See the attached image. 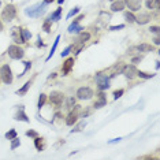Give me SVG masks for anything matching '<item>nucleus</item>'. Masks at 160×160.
<instances>
[{
    "label": "nucleus",
    "mask_w": 160,
    "mask_h": 160,
    "mask_svg": "<svg viewBox=\"0 0 160 160\" xmlns=\"http://www.w3.org/2000/svg\"><path fill=\"white\" fill-rule=\"evenodd\" d=\"M124 7H126L124 0H114V3L111 4V10L114 13H116V11H123Z\"/></svg>",
    "instance_id": "nucleus-12"
},
{
    "label": "nucleus",
    "mask_w": 160,
    "mask_h": 160,
    "mask_svg": "<svg viewBox=\"0 0 160 160\" xmlns=\"http://www.w3.org/2000/svg\"><path fill=\"white\" fill-rule=\"evenodd\" d=\"M74 66V58H68L63 64V75H67Z\"/></svg>",
    "instance_id": "nucleus-13"
},
{
    "label": "nucleus",
    "mask_w": 160,
    "mask_h": 160,
    "mask_svg": "<svg viewBox=\"0 0 160 160\" xmlns=\"http://www.w3.org/2000/svg\"><path fill=\"white\" fill-rule=\"evenodd\" d=\"M45 3H43V4H36L33 6V7H29V8L25 10V14L26 15H29V17H33V18H37L40 17L41 14L45 11Z\"/></svg>",
    "instance_id": "nucleus-1"
},
{
    "label": "nucleus",
    "mask_w": 160,
    "mask_h": 160,
    "mask_svg": "<svg viewBox=\"0 0 160 160\" xmlns=\"http://www.w3.org/2000/svg\"><path fill=\"white\" fill-rule=\"evenodd\" d=\"M153 43H155L156 45H159L160 44V38L159 37H155V38H153Z\"/></svg>",
    "instance_id": "nucleus-43"
},
{
    "label": "nucleus",
    "mask_w": 160,
    "mask_h": 160,
    "mask_svg": "<svg viewBox=\"0 0 160 160\" xmlns=\"http://www.w3.org/2000/svg\"><path fill=\"white\" fill-rule=\"evenodd\" d=\"M149 21H151V15L149 14H140V15L136 17V22L140 23V25H145Z\"/></svg>",
    "instance_id": "nucleus-14"
},
{
    "label": "nucleus",
    "mask_w": 160,
    "mask_h": 160,
    "mask_svg": "<svg viewBox=\"0 0 160 160\" xmlns=\"http://www.w3.org/2000/svg\"><path fill=\"white\" fill-rule=\"evenodd\" d=\"M137 77L144 78V80H149V78H153L155 74H148V73H144V71H137Z\"/></svg>",
    "instance_id": "nucleus-23"
},
{
    "label": "nucleus",
    "mask_w": 160,
    "mask_h": 160,
    "mask_svg": "<svg viewBox=\"0 0 160 160\" xmlns=\"http://www.w3.org/2000/svg\"><path fill=\"white\" fill-rule=\"evenodd\" d=\"M11 141H13V142H11V149H17V148L21 145V141H19L17 137L14 138V140H11Z\"/></svg>",
    "instance_id": "nucleus-28"
},
{
    "label": "nucleus",
    "mask_w": 160,
    "mask_h": 160,
    "mask_svg": "<svg viewBox=\"0 0 160 160\" xmlns=\"http://www.w3.org/2000/svg\"><path fill=\"white\" fill-rule=\"evenodd\" d=\"M51 22H52V21L47 19V21H45V23H44V26H43V27H44V30L47 31V33H49V31H51V30H49V29H51Z\"/></svg>",
    "instance_id": "nucleus-33"
},
{
    "label": "nucleus",
    "mask_w": 160,
    "mask_h": 160,
    "mask_svg": "<svg viewBox=\"0 0 160 160\" xmlns=\"http://www.w3.org/2000/svg\"><path fill=\"white\" fill-rule=\"evenodd\" d=\"M131 51H138V52H153L155 48H153L151 44H140V45H137V47H131L127 52L130 53Z\"/></svg>",
    "instance_id": "nucleus-10"
},
{
    "label": "nucleus",
    "mask_w": 160,
    "mask_h": 160,
    "mask_svg": "<svg viewBox=\"0 0 160 160\" xmlns=\"http://www.w3.org/2000/svg\"><path fill=\"white\" fill-rule=\"evenodd\" d=\"M45 101H47V96H45V94H41L40 99H38V108H41V107L44 106Z\"/></svg>",
    "instance_id": "nucleus-29"
},
{
    "label": "nucleus",
    "mask_w": 160,
    "mask_h": 160,
    "mask_svg": "<svg viewBox=\"0 0 160 160\" xmlns=\"http://www.w3.org/2000/svg\"><path fill=\"white\" fill-rule=\"evenodd\" d=\"M26 136H27V137H33V138H34V137H37V133H36L34 130H29V131H26Z\"/></svg>",
    "instance_id": "nucleus-35"
},
{
    "label": "nucleus",
    "mask_w": 160,
    "mask_h": 160,
    "mask_svg": "<svg viewBox=\"0 0 160 160\" xmlns=\"http://www.w3.org/2000/svg\"><path fill=\"white\" fill-rule=\"evenodd\" d=\"M0 78L3 80V82L7 85H10L13 82V71L10 68L8 64H4V66H1L0 68Z\"/></svg>",
    "instance_id": "nucleus-2"
},
{
    "label": "nucleus",
    "mask_w": 160,
    "mask_h": 160,
    "mask_svg": "<svg viewBox=\"0 0 160 160\" xmlns=\"http://www.w3.org/2000/svg\"><path fill=\"white\" fill-rule=\"evenodd\" d=\"M111 1H114V0H111Z\"/></svg>",
    "instance_id": "nucleus-48"
},
{
    "label": "nucleus",
    "mask_w": 160,
    "mask_h": 160,
    "mask_svg": "<svg viewBox=\"0 0 160 160\" xmlns=\"http://www.w3.org/2000/svg\"><path fill=\"white\" fill-rule=\"evenodd\" d=\"M77 120H78V114L70 112L68 116H67V119H66V124L67 126H73L74 123H77Z\"/></svg>",
    "instance_id": "nucleus-17"
},
{
    "label": "nucleus",
    "mask_w": 160,
    "mask_h": 160,
    "mask_svg": "<svg viewBox=\"0 0 160 160\" xmlns=\"http://www.w3.org/2000/svg\"><path fill=\"white\" fill-rule=\"evenodd\" d=\"M80 13V7H75V8H73L70 11V13L67 14V18H71V17H74V15H75V14H78Z\"/></svg>",
    "instance_id": "nucleus-30"
},
{
    "label": "nucleus",
    "mask_w": 160,
    "mask_h": 160,
    "mask_svg": "<svg viewBox=\"0 0 160 160\" xmlns=\"http://www.w3.org/2000/svg\"><path fill=\"white\" fill-rule=\"evenodd\" d=\"M93 96V90L90 88H80L77 90V97L80 99V100H89V99H92Z\"/></svg>",
    "instance_id": "nucleus-7"
},
{
    "label": "nucleus",
    "mask_w": 160,
    "mask_h": 160,
    "mask_svg": "<svg viewBox=\"0 0 160 160\" xmlns=\"http://www.w3.org/2000/svg\"><path fill=\"white\" fill-rule=\"evenodd\" d=\"M3 30V23H1V21H0V31Z\"/></svg>",
    "instance_id": "nucleus-46"
},
{
    "label": "nucleus",
    "mask_w": 160,
    "mask_h": 160,
    "mask_svg": "<svg viewBox=\"0 0 160 160\" xmlns=\"http://www.w3.org/2000/svg\"><path fill=\"white\" fill-rule=\"evenodd\" d=\"M22 36H23V40L27 41V40H30V37H31V33L27 29H22Z\"/></svg>",
    "instance_id": "nucleus-26"
},
{
    "label": "nucleus",
    "mask_w": 160,
    "mask_h": 160,
    "mask_svg": "<svg viewBox=\"0 0 160 160\" xmlns=\"http://www.w3.org/2000/svg\"><path fill=\"white\" fill-rule=\"evenodd\" d=\"M34 145L38 151H43V148H44V145H43V138H40L38 136L34 137Z\"/></svg>",
    "instance_id": "nucleus-22"
},
{
    "label": "nucleus",
    "mask_w": 160,
    "mask_h": 160,
    "mask_svg": "<svg viewBox=\"0 0 160 160\" xmlns=\"http://www.w3.org/2000/svg\"><path fill=\"white\" fill-rule=\"evenodd\" d=\"M89 38H90V34H89V33H86V31H80V36H78V38H77V44L84 45Z\"/></svg>",
    "instance_id": "nucleus-15"
},
{
    "label": "nucleus",
    "mask_w": 160,
    "mask_h": 160,
    "mask_svg": "<svg viewBox=\"0 0 160 160\" xmlns=\"http://www.w3.org/2000/svg\"><path fill=\"white\" fill-rule=\"evenodd\" d=\"M141 56H137V58H133V63H138V62H141Z\"/></svg>",
    "instance_id": "nucleus-41"
},
{
    "label": "nucleus",
    "mask_w": 160,
    "mask_h": 160,
    "mask_svg": "<svg viewBox=\"0 0 160 160\" xmlns=\"http://www.w3.org/2000/svg\"><path fill=\"white\" fill-rule=\"evenodd\" d=\"M11 36H13L14 41H15L17 44H23V43H26V41L23 40L22 29H21V27H19V26L13 27V31H11Z\"/></svg>",
    "instance_id": "nucleus-8"
},
{
    "label": "nucleus",
    "mask_w": 160,
    "mask_h": 160,
    "mask_svg": "<svg viewBox=\"0 0 160 160\" xmlns=\"http://www.w3.org/2000/svg\"><path fill=\"white\" fill-rule=\"evenodd\" d=\"M30 67H31V63L30 62H25V71H23V73H26V71L29 70Z\"/></svg>",
    "instance_id": "nucleus-39"
},
{
    "label": "nucleus",
    "mask_w": 160,
    "mask_h": 160,
    "mask_svg": "<svg viewBox=\"0 0 160 160\" xmlns=\"http://www.w3.org/2000/svg\"><path fill=\"white\" fill-rule=\"evenodd\" d=\"M59 40H60V36H58V37H56V40H55V44H53V47H52V51H51V53H49L48 59H51V58H52L53 52H55V49H56V47H58V43H59Z\"/></svg>",
    "instance_id": "nucleus-27"
},
{
    "label": "nucleus",
    "mask_w": 160,
    "mask_h": 160,
    "mask_svg": "<svg viewBox=\"0 0 160 160\" xmlns=\"http://www.w3.org/2000/svg\"><path fill=\"white\" fill-rule=\"evenodd\" d=\"M123 27H124V25H118V26H111V27H110V30H112V31H114V30H119V29H123Z\"/></svg>",
    "instance_id": "nucleus-37"
},
{
    "label": "nucleus",
    "mask_w": 160,
    "mask_h": 160,
    "mask_svg": "<svg viewBox=\"0 0 160 160\" xmlns=\"http://www.w3.org/2000/svg\"><path fill=\"white\" fill-rule=\"evenodd\" d=\"M0 80H1V78H0Z\"/></svg>",
    "instance_id": "nucleus-49"
},
{
    "label": "nucleus",
    "mask_w": 160,
    "mask_h": 160,
    "mask_svg": "<svg viewBox=\"0 0 160 160\" xmlns=\"http://www.w3.org/2000/svg\"><path fill=\"white\" fill-rule=\"evenodd\" d=\"M17 137V131H15V130H10L8 133H6V138H7V140H14V138Z\"/></svg>",
    "instance_id": "nucleus-25"
},
{
    "label": "nucleus",
    "mask_w": 160,
    "mask_h": 160,
    "mask_svg": "<svg viewBox=\"0 0 160 160\" xmlns=\"http://www.w3.org/2000/svg\"><path fill=\"white\" fill-rule=\"evenodd\" d=\"M84 17H85V15H80V17H77L75 19H74V22H80L81 19H84Z\"/></svg>",
    "instance_id": "nucleus-42"
},
{
    "label": "nucleus",
    "mask_w": 160,
    "mask_h": 160,
    "mask_svg": "<svg viewBox=\"0 0 160 160\" xmlns=\"http://www.w3.org/2000/svg\"><path fill=\"white\" fill-rule=\"evenodd\" d=\"M30 85H31V81H27L19 90H17V94H21V96H22V94H26V92L29 90V88H30Z\"/></svg>",
    "instance_id": "nucleus-21"
},
{
    "label": "nucleus",
    "mask_w": 160,
    "mask_h": 160,
    "mask_svg": "<svg viewBox=\"0 0 160 160\" xmlns=\"http://www.w3.org/2000/svg\"><path fill=\"white\" fill-rule=\"evenodd\" d=\"M52 1H53V0H44L45 4H49V3H52Z\"/></svg>",
    "instance_id": "nucleus-45"
},
{
    "label": "nucleus",
    "mask_w": 160,
    "mask_h": 160,
    "mask_svg": "<svg viewBox=\"0 0 160 160\" xmlns=\"http://www.w3.org/2000/svg\"><path fill=\"white\" fill-rule=\"evenodd\" d=\"M60 13H62V8L59 7L55 13H52L51 15H49L48 19H49V21H59V19H60Z\"/></svg>",
    "instance_id": "nucleus-20"
},
{
    "label": "nucleus",
    "mask_w": 160,
    "mask_h": 160,
    "mask_svg": "<svg viewBox=\"0 0 160 160\" xmlns=\"http://www.w3.org/2000/svg\"><path fill=\"white\" fill-rule=\"evenodd\" d=\"M71 49H73V47H71V45H70V47H67V48H66V49H64V51H63V52H62V58H63V56H67V55L70 53V51H71Z\"/></svg>",
    "instance_id": "nucleus-34"
},
{
    "label": "nucleus",
    "mask_w": 160,
    "mask_h": 160,
    "mask_svg": "<svg viewBox=\"0 0 160 160\" xmlns=\"http://www.w3.org/2000/svg\"><path fill=\"white\" fill-rule=\"evenodd\" d=\"M8 55L11 59H22L23 55H25V51H23L22 48H19L18 45H11V47H8Z\"/></svg>",
    "instance_id": "nucleus-4"
},
{
    "label": "nucleus",
    "mask_w": 160,
    "mask_h": 160,
    "mask_svg": "<svg viewBox=\"0 0 160 160\" xmlns=\"http://www.w3.org/2000/svg\"><path fill=\"white\" fill-rule=\"evenodd\" d=\"M15 119H17V120H23V122H29V118H27V115L23 112V108H21V110H19V112L15 115Z\"/></svg>",
    "instance_id": "nucleus-19"
},
{
    "label": "nucleus",
    "mask_w": 160,
    "mask_h": 160,
    "mask_svg": "<svg viewBox=\"0 0 160 160\" xmlns=\"http://www.w3.org/2000/svg\"><path fill=\"white\" fill-rule=\"evenodd\" d=\"M37 45H38V47H43V45H44L43 43H41V38H38V43H37Z\"/></svg>",
    "instance_id": "nucleus-44"
},
{
    "label": "nucleus",
    "mask_w": 160,
    "mask_h": 160,
    "mask_svg": "<svg viewBox=\"0 0 160 160\" xmlns=\"http://www.w3.org/2000/svg\"><path fill=\"white\" fill-rule=\"evenodd\" d=\"M96 81H97L99 88L101 89V90L110 88V78L107 75H104V74H97L96 75Z\"/></svg>",
    "instance_id": "nucleus-9"
},
{
    "label": "nucleus",
    "mask_w": 160,
    "mask_h": 160,
    "mask_svg": "<svg viewBox=\"0 0 160 160\" xmlns=\"http://www.w3.org/2000/svg\"><path fill=\"white\" fill-rule=\"evenodd\" d=\"M149 30H151V33H156V34H157V33H159V26H151L149 27Z\"/></svg>",
    "instance_id": "nucleus-36"
},
{
    "label": "nucleus",
    "mask_w": 160,
    "mask_h": 160,
    "mask_svg": "<svg viewBox=\"0 0 160 160\" xmlns=\"http://www.w3.org/2000/svg\"><path fill=\"white\" fill-rule=\"evenodd\" d=\"M107 104V99H106V94L103 93H99V100L96 103H94V108H101V107H104Z\"/></svg>",
    "instance_id": "nucleus-16"
},
{
    "label": "nucleus",
    "mask_w": 160,
    "mask_h": 160,
    "mask_svg": "<svg viewBox=\"0 0 160 160\" xmlns=\"http://www.w3.org/2000/svg\"><path fill=\"white\" fill-rule=\"evenodd\" d=\"M15 15H17V8H15V6H13V4L6 6V8L3 10V13H1V18H3L4 21H7V22L13 21L14 18H15Z\"/></svg>",
    "instance_id": "nucleus-3"
},
{
    "label": "nucleus",
    "mask_w": 160,
    "mask_h": 160,
    "mask_svg": "<svg viewBox=\"0 0 160 160\" xmlns=\"http://www.w3.org/2000/svg\"><path fill=\"white\" fill-rule=\"evenodd\" d=\"M124 18H126V21L129 23H133V22H136V17H134V14L133 13H124Z\"/></svg>",
    "instance_id": "nucleus-24"
},
{
    "label": "nucleus",
    "mask_w": 160,
    "mask_h": 160,
    "mask_svg": "<svg viewBox=\"0 0 160 160\" xmlns=\"http://www.w3.org/2000/svg\"><path fill=\"white\" fill-rule=\"evenodd\" d=\"M153 1H155V0H147V7L148 8H153Z\"/></svg>",
    "instance_id": "nucleus-38"
},
{
    "label": "nucleus",
    "mask_w": 160,
    "mask_h": 160,
    "mask_svg": "<svg viewBox=\"0 0 160 160\" xmlns=\"http://www.w3.org/2000/svg\"><path fill=\"white\" fill-rule=\"evenodd\" d=\"M160 7V0H155L153 1V8H159Z\"/></svg>",
    "instance_id": "nucleus-40"
},
{
    "label": "nucleus",
    "mask_w": 160,
    "mask_h": 160,
    "mask_svg": "<svg viewBox=\"0 0 160 160\" xmlns=\"http://www.w3.org/2000/svg\"><path fill=\"white\" fill-rule=\"evenodd\" d=\"M81 30H84V27L80 26L78 22H73L70 25V27H68V33H80Z\"/></svg>",
    "instance_id": "nucleus-18"
},
{
    "label": "nucleus",
    "mask_w": 160,
    "mask_h": 160,
    "mask_svg": "<svg viewBox=\"0 0 160 160\" xmlns=\"http://www.w3.org/2000/svg\"><path fill=\"white\" fill-rule=\"evenodd\" d=\"M137 68L134 64H127V66H123V70H122V74H124L126 78L129 80H134L137 77Z\"/></svg>",
    "instance_id": "nucleus-6"
},
{
    "label": "nucleus",
    "mask_w": 160,
    "mask_h": 160,
    "mask_svg": "<svg viewBox=\"0 0 160 160\" xmlns=\"http://www.w3.org/2000/svg\"><path fill=\"white\" fill-rule=\"evenodd\" d=\"M124 93V90L123 89H119V90H115V92H114V99H115V100H118V99L120 97V96H122V94Z\"/></svg>",
    "instance_id": "nucleus-31"
},
{
    "label": "nucleus",
    "mask_w": 160,
    "mask_h": 160,
    "mask_svg": "<svg viewBox=\"0 0 160 160\" xmlns=\"http://www.w3.org/2000/svg\"><path fill=\"white\" fill-rule=\"evenodd\" d=\"M74 106H75V99L70 97L68 100H67V108H73Z\"/></svg>",
    "instance_id": "nucleus-32"
},
{
    "label": "nucleus",
    "mask_w": 160,
    "mask_h": 160,
    "mask_svg": "<svg viewBox=\"0 0 160 160\" xmlns=\"http://www.w3.org/2000/svg\"><path fill=\"white\" fill-rule=\"evenodd\" d=\"M63 1H64V0H58V3H59V4H62Z\"/></svg>",
    "instance_id": "nucleus-47"
},
{
    "label": "nucleus",
    "mask_w": 160,
    "mask_h": 160,
    "mask_svg": "<svg viewBox=\"0 0 160 160\" xmlns=\"http://www.w3.org/2000/svg\"><path fill=\"white\" fill-rule=\"evenodd\" d=\"M124 3L129 7L130 11H140L141 8V0H126Z\"/></svg>",
    "instance_id": "nucleus-11"
},
{
    "label": "nucleus",
    "mask_w": 160,
    "mask_h": 160,
    "mask_svg": "<svg viewBox=\"0 0 160 160\" xmlns=\"http://www.w3.org/2000/svg\"><path fill=\"white\" fill-rule=\"evenodd\" d=\"M63 100H64V94H63L62 92L55 90V92H52V93L49 94V101H51V104H53V106H56V107L62 106Z\"/></svg>",
    "instance_id": "nucleus-5"
}]
</instances>
